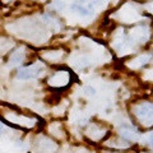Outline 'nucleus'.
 <instances>
[{
  "label": "nucleus",
  "instance_id": "1",
  "mask_svg": "<svg viewBox=\"0 0 153 153\" xmlns=\"http://www.w3.org/2000/svg\"><path fill=\"white\" fill-rule=\"evenodd\" d=\"M133 114L135 115L137 120L143 126H152L153 125V103L151 102H142L133 107Z\"/></svg>",
  "mask_w": 153,
  "mask_h": 153
},
{
  "label": "nucleus",
  "instance_id": "2",
  "mask_svg": "<svg viewBox=\"0 0 153 153\" xmlns=\"http://www.w3.org/2000/svg\"><path fill=\"white\" fill-rule=\"evenodd\" d=\"M3 119L5 120L7 123L12 124V125H18V126H22V128H28L31 129L36 125L37 120L35 117H31V116H26L23 114H18L17 111H7V112H3Z\"/></svg>",
  "mask_w": 153,
  "mask_h": 153
},
{
  "label": "nucleus",
  "instance_id": "3",
  "mask_svg": "<svg viewBox=\"0 0 153 153\" xmlns=\"http://www.w3.org/2000/svg\"><path fill=\"white\" fill-rule=\"evenodd\" d=\"M45 65L42 61H37L25 68H21L17 71V78L22 80H30V79H36L45 73Z\"/></svg>",
  "mask_w": 153,
  "mask_h": 153
},
{
  "label": "nucleus",
  "instance_id": "4",
  "mask_svg": "<svg viewBox=\"0 0 153 153\" xmlns=\"http://www.w3.org/2000/svg\"><path fill=\"white\" fill-rule=\"evenodd\" d=\"M59 149L57 143L45 135H38L33 142V152L35 153H56Z\"/></svg>",
  "mask_w": 153,
  "mask_h": 153
},
{
  "label": "nucleus",
  "instance_id": "5",
  "mask_svg": "<svg viewBox=\"0 0 153 153\" xmlns=\"http://www.w3.org/2000/svg\"><path fill=\"white\" fill-rule=\"evenodd\" d=\"M69 82H70V73L64 69L56 70L49 78V80H47L49 85H51L54 88H63L65 85H68Z\"/></svg>",
  "mask_w": 153,
  "mask_h": 153
},
{
  "label": "nucleus",
  "instance_id": "6",
  "mask_svg": "<svg viewBox=\"0 0 153 153\" xmlns=\"http://www.w3.org/2000/svg\"><path fill=\"white\" fill-rule=\"evenodd\" d=\"M148 38H149V30L144 26H138L130 31L128 40L131 44V46H134L137 44H144L148 41Z\"/></svg>",
  "mask_w": 153,
  "mask_h": 153
},
{
  "label": "nucleus",
  "instance_id": "7",
  "mask_svg": "<svg viewBox=\"0 0 153 153\" xmlns=\"http://www.w3.org/2000/svg\"><path fill=\"white\" fill-rule=\"evenodd\" d=\"M119 17H120L123 22L131 23V22H137L140 18V14H139V10L135 8V5H133V4H125L119 10Z\"/></svg>",
  "mask_w": 153,
  "mask_h": 153
},
{
  "label": "nucleus",
  "instance_id": "8",
  "mask_svg": "<svg viewBox=\"0 0 153 153\" xmlns=\"http://www.w3.org/2000/svg\"><path fill=\"white\" fill-rule=\"evenodd\" d=\"M26 60V51L25 47H18L17 50H14L8 60V66L9 68H17V66L22 65Z\"/></svg>",
  "mask_w": 153,
  "mask_h": 153
},
{
  "label": "nucleus",
  "instance_id": "9",
  "mask_svg": "<svg viewBox=\"0 0 153 153\" xmlns=\"http://www.w3.org/2000/svg\"><path fill=\"white\" fill-rule=\"evenodd\" d=\"M85 135H87L91 140L100 142V140L103 139L105 135H106V130L102 129L101 126L96 125V124H91V125L87 128V130H85Z\"/></svg>",
  "mask_w": 153,
  "mask_h": 153
},
{
  "label": "nucleus",
  "instance_id": "10",
  "mask_svg": "<svg viewBox=\"0 0 153 153\" xmlns=\"http://www.w3.org/2000/svg\"><path fill=\"white\" fill-rule=\"evenodd\" d=\"M120 135L121 138H124L128 142H135L139 139V133L133 125H129V124H124L120 128Z\"/></svg>",
  "mask_w": 153,
  "mask_h": 153
},
{
  "label": "nucleus",
  "instance_id": "11",
  "mask_svg": "<svg viewBox=\"0 0 153 153\" xmlns=\"http://www.w3.org/2000/svg\"><path fill=\"white\" fill-rule=\"evenodd\" d=\"M64 55L63 50H47L41 52V57L46 61H50V63H57L59 60H61V57Z\"/></svg>",
  "mask_w": 153,
  "mask_h": 153
},
{
  "label": "nucleus",
  "instance_id": "12",
  "mask_svg": "<svg viewBox=\"0 0 153 153\" xmlns=\"http://www.w3.org/2000/svg\"><path fill=\"white\" fill-rule=\"evenodd\" d=\"M151 55L149 54H143V55H139L138 57H135V59H133L130 63H129V68H131V69H139L142 68L143 65H146L148 61L151 60Z\"/></svg>",
  "mask_w": 153,
  "mask_h": 153
},
{
  "label": "nucleus",
  "instance_id": "13",
  "mask_svg": "<svg viewBox=\"0 0 153 153\" xmlns=\"http://www.w3.org/2000/svg\"><path fill=\"white\" fill-rule=\"evenodd\" d=\"M84 93L87 96H96V89L93 87H91V85H88V87H84Z\"/></svg>",
  "mask_w": 153,
  "mask_h": 153
},
{
  "label": "nucleus",
  "instance_id": "14",
  "mask_svg": "<svg viewBox=\"0 0 153 153\" xmlns=\"http://www.w3.org/2000/svg\"><path fill=\"white\" fill-rule=\"evenodd\" d=\"M7 130H8L7 125H5V124H4V123L0 121V134H4V133L7 131Z\"/></svg>",
  "mask_w": 153,
  "mask_h": 153
},
{
  "label": "nucleus",
  "instance_id": "15",
  "mask_svg": "<svg viewBox=\"0 0 153 153\" xmlns=\"http://www.w3.org/2000/svg\"><path fill=\"white\" fill-rule=\"evenodd\" d=\"M147 142L149 143L151 146H153V131H151V133L147 135Z\"/></svg>",
  "mask_w": 153,
  "mask_h": 153
},
{
  "label": "nucleus",
  "instance_id": "16",
  "mask_svg": "<svg viewBox=\"0 0 153 153\" xmlns=\"http://www.w3.org/2000/svg\"><path fill=\"white\" fill-rule=\"evenodd\" d=\"M147 8L149 9V12H152V13H153V3H152V4H149V5H148Z\"/></svg>",
  "mask_w": 153,
  "mask_h": 153
},
{
  "label": "nucleus",
  "instance_id": "17",
  "mask_svg": "<svg viewBox=\"0 0 153 153\" xmlns=\"http://www.w3.org/2000/svg\"><path fill=\"white\" fill-rule=\"evenodd\" d=\"M4 3H9V1H13V0H3Z\"/></svg>",
  "mask_w": 153,
  "mask_h": 153
}]
</instances>
